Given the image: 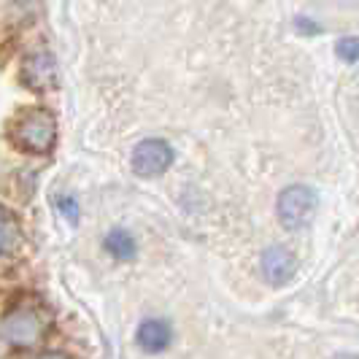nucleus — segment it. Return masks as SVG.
Masks as SVG:
<instances>
[{
  "mask_svg": "<svg viewBox=\"0 0 359 359\" xmlns=\"http://www.w3.org/2000/svg\"><path fill=\"white\" fill-rule=\"evenodd\" d=\"M0 330H3V338L11 346L27 348V346L43 341V335L49 330V313L33 303H19L3 316Z\"/></svg>",
  "mask_w": 359,
  "mask_h": 359,
  "instance_id": "1",
  "label": "nucleus"
},
{
  "mask_svg": "<svg viewBox=\"0 0 359 359\" xmlns=\"http://www.w3.org/2000/svg\"><path fill=\"white\" fill-rule=\"evenodd\" d=\"M11 138L25 151L46 154V151H52L54 141H57V119L46 108H30L14 122Z\"/></svg>",
  "mask_w": 359,
  "mask_h": 359,
  "instance_id": "2",
  "label": "nucleus"
},
{
  "mask_svg": "<svg viewBox=\"0 0 359 359\" xmlns=\"http://www.w3.org/2000/svg\"><path fill=\"white\" fill-rule=\"evenodd\" d=\"M316 211V195L311 187L303 184H294L287 187L281 195H278V219L287 230H300L311 222V216Z\"/></svg>",
  "mask_w": 359,
  "mask_h": 359,
  "instance_id": "3",
  "label": "nucleus"
},
{
  "mask_svg": "<svg viewBox=\"0 0 359 359\" xmlns=\"http://www.w3.org/2000/svg\"><path fill=\"white\" fill-rule=\"evenodd\" d=\"M173 162V149L168 141H160V138H149V141H141L133 151V170L138 176H160L170 168Z\"/></svg>",
  "mask_w": 359,
  "mask_h": 359,
  "instance_id": "4",
  "label": "nucleus"
},
{
  "mask_svg": "<svg viewBox=\"0 0 359 359\" xmlns=\"http://www.w3.org/2000/svg\"><path fill=\"white\" fill-rule=\"evenodd\" d=\"M22 81L30 90H52L57 84V62L49 52H36L25 57L22 65Z\"/></svg>",
  "mask_w": 359,
  "mask_h": 359,
  "instance_id": "5",
  "label": "nucleus"
},
{
  "mask_svg": "<svg viewBox=\"0 0 359 359\" xmlns=\"http://www.w3.org/2000/svg\"><path fill=\"white\" fill-rule=\"evenodd\" d=\"M297 262H294V254L289 252L287 246H270L262 254V273L270 284H287L289 278L294 276Z\"/></svg>",
  "mask_w": 359,
  "mask_h": 359,
  "instance_id": "6",
  "label": "nucleus"
},
{
  "mask_svg": "<svg viewBox=\"0 0 359 359\" xmlns=\"http://www.w3.org/2000/svg\"><path fill=\"white\" fill-rule=\"evenodd\" d=\"M135 338H138V346L144 351L160 354V351H165L170 346V327H168V322H162V319H146L138 327Z\"/></svg>",
  "mask_w": 359,
  "mask_h": 359,
  "instance_id": "7",
  "label": "nucleus"
},
{
  "mask_svg": "<svg viewBox=\"0 0 359 359\" xmlns=\"http://www.w3.org/2000/svg\"><path fill=\"white\" fill-rule=\"evenodd\" d=\"M106 252L116 259H133L135 257V241L125 230H111L106 235Z\"/></svg>",
  "mask_w": 359,
  "mask_h": 359,
  "instance_id": "8",
  "label": "nucleus"
},
{
  "mask_svg": "<svg viewBox=\"0 0 359 359\" xmlns=\"http://www.w3.org/2000/svg\"><path fill=\"white\" fill-rule=\"evenodd\" d=\"M19 241V222L14 219V214H8L0 205V252L14 249Z\"/></svg>",
  "mask_w": 359,
  "mask_h": 359,
  "instance_id": "9",
  "label": "nucleus"
},
{
  "mask_svg": "<svg viewBox=\"0 0 359 359\" xmlns=\"http://www.w3.org/2000/svg\"><path fill=\"white\" fill-rule=\"evenodd\" d=\"M338 57L346 60V62L359 60V38H343V41H338Z\"/></svg>",
  "mask_w": 359,
  "mask_h": 359,
  "instance_id": "10",
  "label": "nucleus"
},
{
  "mask_svg": "<svg viewBox=\"0 0 359 359\" xmlns=\"http://www.w3.org/2000/svg\"><path fill=\"white\" fill-rule=\"evenodd\" d=\"M60 205H62V211H65V216H71V219H76V214H79V208H76V203L68 198H60Z\"/></svg>",
  "mask_w": 359,
  "mask_h": 359,
  "instance_id": "11",
  "label": "nucleus"
},
{
  "mask_svg": "<svg viewBox=\"0 0 359 359\" xmlns=\"http://www.w3.org/2000/svg\"><path fill=\"white\" fill-rule=\"evenodd\" d=\"M38 359H68V357L60 354V351H49V354H43V357H38Z\"/></svg>",
  "mask_w": 359,
  "mask_h": 359,
  "instance_id": "12",
  "label": "nucleus"
},
{
  "mask_svg": "<svg viewBox=\"0 0 359 359\" xmlns=\"http://www.w3.org/2000/svg\"><path fill=\"white\" fill-rule=\"evenodd\" d=\"M332 359H359V357H354V354H338V357H332Z\"/></svg>",
  "mask_w": 359,
  "mask_h": 359,
  "instance_id": "13",
  "label": "nucleus"
}]
</instances>
